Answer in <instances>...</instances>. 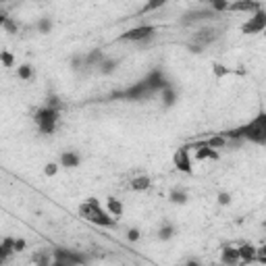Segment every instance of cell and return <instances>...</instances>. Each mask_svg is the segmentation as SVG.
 Instances as JSON below:
<instances>
[{"label":"cell","mask_w":266,"mask_h":266,"mask_svg":"<svg viewBox=\"0 0 266 266\" xmlns=\"http://www.w3.org/2000/svg\"><path fill=\"white\" fill-rule=\"evenodd\" d=\"M79 214L86 220H90L92 225H98V227H114L116 225V220L106 214V210L100 206V202L96 198H90L88 202H83L79 206Z\"/></svg>","instance_id":"cell-1"},{"label":"cell","mask_w":266,"mask_h":266,"mask_svg":"<svg viewBox=\"0 0 266 266\" xmlns=\"http://www.w3.org/2000/svg\"><path fill=\"white\" fill-rule=\"evenodd\" d=\"M34 123L38 125V129L42 133H46V135L54 133L56 123H58V110L48 108V106H42V108H38L36 114H34Z\"/></svg>","instance_id":"cell-2"},{"label":"cell","mask_w":266,"mask_h":266,"mask_svg":"<svg viewBox=\"0 0 266 266\" xmlns=\"http://www.w3.org/2000/svg\"><path fill=\"white\" fill-rule=\"evenodd\" d=\"M154 36V27L152 25H137V27H131V29H127L125 34L121 36V40L125 42H148Z\"/></svg>","instance_id":"cell-3"},{"label":"cell","mask_w":266,"mask_h":266,"mask_svg":"<svg viewBox=\"0 0 266 266\" xmlns=\"http://www.w3.org/2000/svg\"><path fill=\"white\" fill-rule=\"evenodd\" d=\"M266 27V15L262 13V10H258V13H254L246 23L241 25V34H262Z\"/></svg>","instance_id":"cell-4"},{"label":"cell","mask_w":266,"mask_h":266,"mask_svg":"<svg viewBox=\"0 0 266 266\" xmlns=\"http://www.w3.org/2000/svg\"><path fill=\"white\" fill-rule=\"evenodd\" d=\"M173 166L181 173H191V156H189V148H179L173 154Z\"/></svg>","instance_id":"cell-5"},{"label":"cell","mask_w":266,"mask_h":266,"mask_svg":"<svg viewBox=\"0 0 266 266\" xmlns=\"http://www.w3.org/2000/svg\"><path fill=\"white\" fill-rule=\"evenodd\" d=\"M229 13H258L262 10V2H254V0H243V2H229Z\"/></svg>","instance_id":"cell-6"},{"label":"cell","mask_w":266,"mask_h":266,"mask_svg":"<svg viewBox=\"0 0 266 266\" xmlns=\"http://www.w3.org/2000/svg\"><path fill=\"white\" fill-rule=\"evenodd\" d=\"M106 210V214L112 216L114 220H119L123 216V212H125V206H123V202L121 200H116V198H106V204L102 206Z\"/></svg>","instance_id":"cell-7"},{"label":"cell","mask_w":266,"mask_h":266,"mask_svg":"<svg viewBox=\"0 0 266 266\" xmlns=\"http://www.w3.org/2000/svg\"><path fill=\"white\" fill-rule=\"evenodd\" d=\"M237 252H239V262H241V264H252V262H256L258 248L254 246V243H241V246L237 248Z\"/></svg>","instance_id":"cell-8"},{"label":"cell","mask_w":266,"mask_h":266,"mask_svg":"<svg viewBox=\"0 0 266 266\" xmlns=\"http://www.w3.org/2000/svg\"><path fill=\"white\" fill-rule=\"evenodd\" d=\"M220 264H225V266H237L241 264L239 262V252L235 246H225L220 250Z\"/></svg>","instance_id":"cell-9"},{"label":"cell","mask_w":266,"mask_h":266,"mask_svg":"<svg viewBox=\"0 0 266 266\" xmlns=\"http://www.w3.org/2000/svg\"><path fill=\"white\" fill-rule=\"evenodd\" d=\"M150 185H152V179L146 177V175H140V177L131 179V189L133 191H146V189H150Z\"/></svg>","instance_id":"cell-10"},{"label":"cell","mask_w":266,"mask_h":266,"mask_svg":"<svg viewBox=\"0 0 266 266\" xmlns=\"http://www.w3.org/2000/svg\"><path fill=\"white\" fill-rule=\"evenodd\" d=\"M60 166H65V168H75L79 166V154L75 152H65L60 156Z\"/></svg>","instance_id":"cell-11"},{"label":"cell","mask_w":266,"mask_h":266,"mask_svg":"<svg viewBox=\"0 0 266 266\" xmlns=\"http://www.w3.org/2000/svg\"><path fill=\"white\" fill-rule=\"evenodd\" d=\"M204 144L210 148V150H214V152H216V150H222V148L227 146V137L222 135V133H218V135H212L210 140H208V142H204Z\"/></svg>","instance_id":"cell-12"},{"label":"cell","mask_w":266,"mask_h":266,"mask_svg":"<svg viewBox=\"0 0 266 266\" xmlns=\"http://www.w3.org/2000/svg\"><path fill=\"white\" fill-rule=\"evenodd\" d=\"M17 77H19L21 81L34 79V67H29V65H21V67H17Z\"/></svg>","instance_id":"cell-13"},{"label":"cell","mask_w":266,"mask_h":266,"mask_svg":"<svg viewBox=\"0 0 266 266\" xmlns=\"http://www.w3.org/2000/svg\"><path fill=\"white\" fill-rule=\"evenodd\" d=\"M171 202H175V204H185V200H187V194L185 191H181V189H175V191H171Z\"/></svg>","instance_id":"cell-14"},{"label":"cell","mask_w":266,"mask_h":266,"mask_svg":"<svg viewBox=\"0 0 266 266\" xmlns=\"http://www.w3.org/2000/svg\"><path fill=\"white\" fill-rule=\"evenodd\" d=\"M0 62H2L4 67H13L15 65V56L10 54V52H6V50H0Z\"/></svg>","instance_id":"cell-15"},{"label":"cell","mask_w":266,"mask_h":266,"mask_svg":"<svg viewBox=\"0 0 266 266\" xmlns=\"http://www.w3.org/2000/svg\"><path fill=\"white\" fill-rule=\"evenodd\" d=\"M114 69H116V60H102L100 62V73H104V75H108Z\"/></svg>","instance_id":"cell-16"},{"label":"cell","mask_w":266,"mask_h":266,"mask_svg":"<svg viewBox=\"0 0 266 266\" xmlns=\"http://www.w3.org/2000/svg\"><path fill=\"white\" fill-rule=\"evenodd\" d=\"M162 100H164V104L166 106H171V104H175V92H173V88H164L162 90Z\"/></svg>","instance_id":"cell-17"},{"label":"cell","mask_w":266,"mask_h":266,"mask_svg":"<svg viewBox=\"0 0 266 266\" xmlns=\"http://www.w3.org/2000/svg\"><path fill=\"white\" fill-rule=\"evenodd\" d=\"M171 237H173V227L171 225H164L160 231H158V239L164 241V239H171Z\"/></svg>","instance_id":"cell-18"},{"label":"cell","mask_w":266,"mask_h":266,"mask_svg":"<svg viewBox=\"0 0 266 266\" xmlns=\"http://www.w3.org/2000/svg\"><path fill=\"white\" fill-rule=\"evenodd\" d=\"M212 73H214L216 77H227V75H231V69H227L225 65H214Z\"/></svg>","instance_id":"cell-19"},{"label":"cell","mask_w":266,"mask_h":266,"mask_svg":"<svg viewBox=\"0 0 266 266\" xmlns=\"http://www.w3.org/2000/svg\"><path fill=\"white\" fill-rule=\"evenodd\" d=\"M231 200H233V198H231V194H227V191H220V194L216 196V202H218L220 206H229Z\"/></svg>","instance_id":"cell-20"},{"label":"cell","mask_w":266,"mask_h":266,"mask_svg":"<svg viewBox=\"0 0 266 266\" xmlns=\"http://www.w3.org/2000/svg\"><path fill=\"white\" fill-rule=\"evenodd\" d=\"M50 27H52V21L46 17V19H40V23H38V29L42 31V34H48L50 31Z\"/></svg>","instance_id":"cell-21"},{"label":"cell","mask_w":266,"mask_h":266,"mask_svg":"<svg viewBox=\"0 0 266 266\" xmlns=\"http://www.w3.org/2000/svg\"><path fill=\"white\" fill-rule=\"evenodd\" d=\"M58 173V164H54V162H48L46 166H44V175L46 177H54Z\"/></svg>","instance_id":"cell-22"},{"label":"cell","mask_w":266,"mask_h":266,"mask_svg":"<svg viewBox=\"0 0 266 266\" xmlns=\"http://www.w3.org/2000/svg\"><path fill=\"white\" fill-rule=\"evenodd\" d=\"M212 13H222V10L229 8V2H212Z\"/></svg>","instance_id":"cell-23"},{"label":"cell","mask_w":266,"mask_h":266,"mask_svg":"<svg viewBox=\"0 0 266 266\" xmlns=\"http://www.w3.org/2000/svg\"><path fill=\"white\" fill-rule=\"evenodd\" d=\"M140 237H142V233L137 229H131L129 233H127V239H129V241H140Z\"/></svg>","instance_id":"cell-24"},{"label":"cell","mask_w":266,"mask_h":266,"mask_svg":"<svg viewBox=\"0 0 266 266\" xmlns=\"http://www.w3.org/2000/svg\"><path fill=\"white\" fill-rule=\"evenodd\" d=\"M8 256H10V252H8L6 248H4V243L0 241V264H2V262H4V260H6Z\"/></svg>","instance_id":"cell-25"},{"label":"cell","mask_w":266,"mask_h":266,"mask_svg":"<svg viewBox=\"0 0 266 266\" xmlns=\"http://www.w3.org/2000/svg\"><path fill=\"white\" fill-rule=\"evenodd\" d=\"M185 266H202V262H198V260H189V262H185Z\"/></svg>","instance_id":"cell-26"},{"label":"cell","mask_w":266,"mask_h":266,"mask_svg":"<svg viewBox=\"0 0 266 266\" xmlns=\"http://www.w3.org/2000/svg\"><path fill=\"white\" fill-rule=\"evenodd\" d=\"M4 21H6V15L2 13V10H0V27H2V25H4Z\"/></svg>","instance_id":"cell-27"}]
</instances>
